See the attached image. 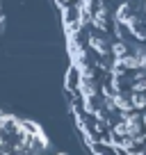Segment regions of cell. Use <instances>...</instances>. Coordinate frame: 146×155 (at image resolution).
I'll list each match as a JSON object with an SVG mask.
<instances>
[{
  "instance_id": "6da1fadb",
  "label": "cell",
  "mask_w": 146,
  "mask_h": 155,
  "mask_svg": "<svg viewBox=\"0 0 146 155\" xmlns=\"http://www.w3.org/2000/svg\"><path fill=\"white\" fill-rule=\"evenodd\" d=\"M66 96L94 155H146V0H55Z\"/></svg>"
},
{
  "instance_id": "7a4b0ae2",
  "label": "cell",
  "mask_w": 146,
  "mask_h": 155,
  "mask_svg": "<svg viewBox=\"0 0 146 155\" xmlns=\"http://www.w3.org/2000/svg\"><path fill=\"white\" fill-rule=\"evenodd\" d=\"M0 155H64L39 126L0 110Z\"/></svg>"
}]
</instances>
